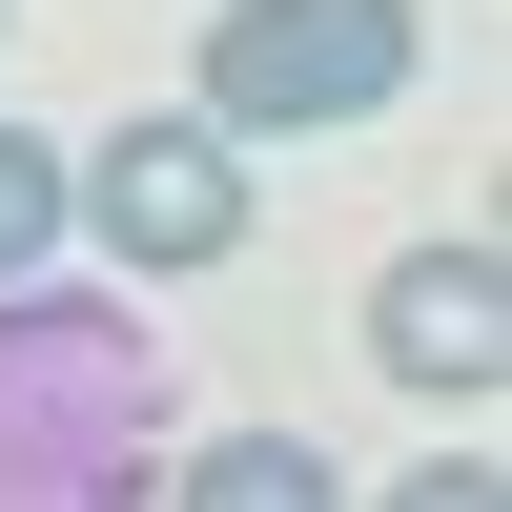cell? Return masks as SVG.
<instances>
[{"label": "cell", "mask_w": 512, "mask_h": 512, "mask_svg": "<svg viewBox=\"0 0 512 512\" xmlns=\"http://www.w3.org/2000/svg\"><path fill=\"white\" fill-rule=\"evenodd\" d=\"M410 62H431V0H205V82L185 103L267 164V144H328V123H390Z\"/></svg>", "instance_id": "obj_1"}, {"label": "cell", "mask_w": 512, "mask_h": 512, "mask_svg": "<svg viewBox=\"0 0 512 512\" xmlns=\"http://www.w3.org/2000/svg\"><path fill=\"white\" fill-rule=\"evenodd\" d=\"M246 144L205 103H123L103 144H62V226H103V267H144V287H185V267H226L246 246Z\"/></svg>", "instance_id": "obj_2"}, {"label": "cell", "mask_w": 512, "mask_h": 512, "mask_svg": "<svg viewBox=\"0 0 512 512\" xmlns=\"http://www.w3.org/2000/svg\"><path fill=\"white\" fill-rule=\"evenodd\" d=\"M369 369H390L410 410H451V431H472V410L512 390V246H492V226L390 246V267H369Z\"/></svg>", "instance_id": "obj_3"}, {"label": "cell", "mask_w": 512, "mask_h": 512, "mask_svg": "<svg viewBox=\"0 0 512 512\" xmlns=\"http://www.w3.org/2000/svg\"><path fill=\"white\" fill-rule=\"evenodd\" d=\"M185 512H349V472H328L308 431H205L185 451Z\"/></svg>", "instance_id": "obj_4"}, {"label": "cell", "mask_w": 512, "mask_h": 512, "mask_svg": "<svg viewBox=\"0 0 512 512\" xmlns=\"http://www.w3.org/2000/svg\"><path fill=\"white\" fill-rule=\"evenodd\" d=\"M41 246H62V144H41V123H0V287H21Z\"/></svg>", "instance_id": "obj_5"}, {"label": "cell", "mask_w": 512, "mask_h": 512, "mask_svg": "<svg viewBox=\"0 0 512 512\" xmlns=\"http://www.w3.org/2000/svg\"><path fill=\"white\" fill-rule=\"evenodd\" d=\"M349 512H512L492 451H431V472H390V492H349Z\"/></svg>", "instance_id": "obj_6"}, {"label": "cell", "mask_w": 512, "mask_h": 512, "mask_svg": "<svg viewBox=\"0 0 512 512\" xmlns=\"http://www.w3.org/2000/svg\"><path fill=\"white\" fill-rule=\"evenodd\" d=\"M0 21H21V0H0Z\"/></svg>", "instance_id": "obj_7"}]
</instances>
